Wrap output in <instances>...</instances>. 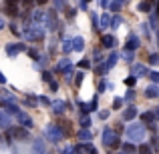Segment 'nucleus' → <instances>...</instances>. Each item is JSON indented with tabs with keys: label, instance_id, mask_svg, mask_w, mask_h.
Returning a JSON list of instances; mask_svg holds the SVG:
<instances>
[{
	"label": "nucleus",
	"instance_id": "de8ad7c7",
	"mask_svg": "<svg viewBox=\"0 0 159 154\" xmlns=\"http://www.w3.org/2000/svg\"><path fill=\"white\" fill-rule=\"evenodd\" d=\"M51 90H52V92H57V90H58V84H57V82H51Z\"/></svg>",
	"mask_w": 159,
	"mask_h": 154
},
{
	"label": "nucleus",
	"instance_id": "412c9836",
	"mask_svg": "<svg viewBox=\"0 0 159 154\" xmlns=\"http://www.w3.org/2000/svg\"><path fill=\"white\" fill-rule=\"evenodd\" d=\"M0 126H2V128L10 126V116H8L6 112H0Z\"/></svg>",
	"mask_w": 159,
	"mask_h": 154
},
{
	"label": "nucleus",
	"instance_id": "aec40b11",
	"mask_svg": "<svg viewBox=\"0 0 159 154\" xmlns=\"http://www.w3.org/2000/svg\"><path fill=\"white\" fill-rule=\"evenodd\" d=\"M2 108H6V114H8V116H10V114H18V112H20L16 104H4V102H2Z\"/></svg>",
	"mask_w": 159,
	"mask_h": 154
},
{
	"label": "nucleus",
	"instance_id": "2f4dec72",
	"mask_svg": "<svg viewBox=\"0 0 159 154\" xmlns=\"http://www.w3.org/2000/svg\"><path fill=\"white\" fill-rule=\"evenodd\" d=\"M77 64H79V68H81V70H87V68H91V60H87V58H83L81 62H77Z\"/></svg>",
	"mask_w": 159,
	"mask_h": 154
},
{
	"label": "nucleus",
	"instance_id": "09e8293b",
	"mask_svg": "<svg viewBox=\"0 0 159 154\" xmlns=\"http://www.w3.org/2000/svg\"><path fill=\"white\" fill-rule=\"evenodd\" d=\"M4 146H6V138L0 134V148H4Z\"/></svg>",
	"mask_w": 159,
	"mask_h": 154
},
{
	"label": "nucleus",
	"instance_id": "cd10ccee",
	"mask_svg": "<svg viewBox=\"0 0 159 154\" xmlns=\"http://www.w3.org/2000/svg\"><path fill=\"white\" fill-rule=\"evenodd\" d=\"M81 130H89V126H91V118H89V116H83V118H81Z\"/></svg>",
	"mask_w": 159,
	"mask_h": 154
},
{
	"label": "nucleus",
	"instance_id": "bb28decb",
	"mask_svg": "<svg viewBox=\"0 0 159 154\" xmlns=\"http://www.w3.org/2000/svg\"><path fill=\"white\" fill-rule=\"evenodd\" d=\"M73 78H75V86L79 88V86L83 84V80H85V74H83V70H81V72H77V74H75Z\"/></svg>",
	"mask_w": 159,
	"mask_h": 154
},
{
	"label": "nucleus",
	"instance_id": "49530a36",
	"mask_svg": "<svg viewBox=\"0 0 159 154\" xmlns=\"http://www.w3.org/2000/svg\"><path fill=\"white\" fill-rule=\"evenodd\" d=\"M87 154H99V152H97V148H95L93 144H91V146H89V150H87Z\"/></svg>",
	"mask_w": 159,
	"mask_h": 154
},
{
	"label": "nucleus",
	"instance_id": "a18cd8bd",
	"mask_svg": "<svg viewBox=\"0 0 159 154\" xmlns=\"http://www.w3.org/2000/svg\"><path fill=\"white\" fill-rule=\"evenodd\" d=\"M89 110L93 112V110H97V96L93 98V100H91V104H89Z\"/></svg>",
	"mask_w": 159,
	"mask_h": 154
},
{
	"label": "nucleus",
	"instance_id": "2eb2a0df",
	"mask_svg": "<svg viewBox=\"0 0 159 154\" xmlns=\"http://www.w3.org/2000/svg\"><path fill=\"white\" fill-rule=\"evenodd\" d=\"M79 138H81L83 144H89L91 140H93V134H91V130H81L79 132Z\"/></svg>",
	"mask_w": 159,
	"mask_h": 154
},
{
	"label": "nucleus",
	"instance_id": "8fccbe9b",
	"mask_svg": "<svg viewBox=\"0 0 159 154\" xmlns=\"http://www.w3.org/2000/svg\"><path fill=\"white\" fill-rule=\"evenodd\" d=\"M105 88H107V84H105V82H99V92H103Z\"/></svg>",
	"mask_w": 159,
	"mask_h": 154
},
{
	"label": "nucleus",
	"instance_id": "c03bdc74",
	"mask_svg": "<svg viewBox=\"0 0 159 154\" xmlns=\"http://www.w3.org/2000/svg\"><path fill=\"white\" fill-rule=\"evenodd\" d=\"M123 58H125L127 62H133V52H127V50H125V52H123Z\"/></svg>",
	"mask_w": 159,
	"mask_h": 154
},
{
	"label": "nucleus",
	"instance_id": "4c0bfd02",
	"mask_svg": "<svg viewBox=\"0 0 159 154\" xmlns=\"http://www.w3.org/2000/svg\"><path fill=\"white\" fill-rule=\"evenodd\" d=\"M26 104H28V106H36V104H39V98H36V96H28Z\"/></svg>",
	"mask_w": 159,
	"mask_h": 154
},
{
	"label": "nucleus",
	"instance_id": "72a5a7b5",
	"mask_svg": "<svg viewBox=\"0 0 159 154\" xmlns=\"http://www.w3.org/2000/svg\"><path fill=\"white\" fill-rule=\"evenodd\" d=\"M125 84H127L129 88H133V86L137 84V78H135V76H129V78H125Z\"/></svg>",
	"mask_w": 159,
	"mask_h": 154
},
{
	"label": "nucleus",
	"instance_id": "6e6552de",
	"mask_svg": "<svg viewBox=\"0 0 159 154\" xmlns=\"http://www.w3.org/2000/svg\"><path fill=\"white\" fill-rule=\"evenodd\" d=\"M51 108H52L54 114H62V112H65L66 108H69V104L62 102V100H54V102H51Z\"/></svg>",
	"mask_w": 159,
	"mask_h": 154
},
{
	"label": "nucleus",
	"instance_id": "a211bd4d",
	"mask_svg": "<svg viewBox=\"0 0 159 154\" xmlns=\"http://www.w3.org/2000/svg\"><path fill=\"white\" fill-rule=\"evenodd\" d=\"M69 68H70V60H69V58H62V60L57 64V70H58V72H66Z\"/></svg>",
	"mask_w": 159,
	"mask_h": 154
},
{
	"label": "nucleus",
	"instance_id": "f03ea898",
	"mask_svg": "<svg viewBox=\"0 0 159 154\" xmlns=\"http://www.w3.org/2000/svg\"><path fill=\"white\" fill-rule=\"evenodd\" d=\"M103 142H105V146H109V148H119L121 146V140H119V136H117V132L111 130V128H105V130H103Z\"/></svg>",
	"mask_w": 159,
	"mask_h": 154
},
{
	"label": "nucleus",
	"instance_id": "39448f33",
	"mask_svg": "<svg viewBox=\"0 0 159 154\" xmlns=\"http://www.w3.org/2000/svg\"><path fill=\"white\" fill-rule=\"evenodd\" d=\"M16 118H18V126L26 128V130H30V128H32V118L26 114V112H18V114H16Z\"/></svg>",
	"mask_w": 159,
	"mask_h": 154
},
{
	"label": "nucleus",
	"instance_id": "423d86ee",
	"mask_svg": "<svg viewBox=\"0 0 159 154\" xmlns=\"http://www.w3.org/2000/svg\"><path fill=\"white\" fill-rule=\"evenodd\" d=\"M18 52H26V46H24L22 42H18V44H6V54H8V56H16Z\"/></svg>",
	"mask_w": 159,
	"mask_h": 154
},
{
	"label": "nucleus",
	"instance_id": "bf43d9fd",
	"mask_svg": "<svg viewBox=\"0 0 159 154\" xmlns=\"http://www.w3.org/2000/svg\"><path fill=\"white\" fill-rule=\"evenodd\" d=\"M153 112H155V120H159V106H157V108H155Z\"/></svg>",
	"mask_w": 159,
	"mask_h": 154
},
{
	"label": "nucleus",
	"instance_id": "5fc2aeb1",
	"mask_svg": "<svg viewBox=\"0 0 159 154\" xmlns=\"http://www.w3.org/2000/svg\"><path fill=\"white\" fill-rule=\"evenodd\" d=\"M62 154H75V148H65V152Z\"/></svg>",
	"mask_w": 159,
	"mask_h": 154
},
{
	"label": "nucleus",
	"instance_id": "b1692460",
	"mask_svg": "<svg viewBox=\"0 0 159 154\" xmlns=\"http://www.w3.org/2000/svg\"><path fill=\"white\" fill-rule=\"evenodd\" d=\"M137 154H153V150H151V146H149V144H139Z\"/></svg>",
	"mask_w": 159,
	"mask_h": 154
},
{
	"label": "nucleus",
	"instance_id": "a19ab883",
	"mask_svg": "<svg viewBox=\"0 0 159 154\" xmlns=\"http://www.w3.org/2000/svg\"><path fill=\"white\" fill-rule=\"evenodd\" d=\"M149 78H151L153 84H157V82H159V72H149Z\"/></svg>",
	"mask_w": 159,
	"mask_h": 154
},
{
	"label": "nucleus",
	"instance_id": "f3484780",
	"mask_svg": "<svg viewBox=\"0 0 159 154\" xmlns=\"http://www.w3.org/2000/svg\"><path fill=\"white\" fill-rule=\"evenodd\" d=\"M4 8H6V12L10 16H16V14H18V4H14V2H6V4H4Z\"/></svg>",
	"mask_w": 159,
	"mask_h": 154
},
{
	"label": "nucleus",
	"instance_id": "7ed1b4c3",
	"mask_svg": "<svg viewBox=\"0 0 159 154\" xmlns=\"http://www.w3.org/2000/svg\"><path fill=\"white\" fill-rule=\"evenodd\" d=\"M44 134H47L48 138H51V142H61V140L65 138V136H62V132L58 130L57 124H48V126L44 128Z\"/></svg>",
	"mask_w": 159,
	"mask_h": 154
},
{
	"label": "nucleus",
	"instance_id": "dca6fc26",
	"mask_svg": "<svg viewBox=\"0 0 159 154\" xmlns=\"http://www.w3.org/2000/svg\"><path fill=\"white\" fill-rule=\"evenodd\" d=\"M99 26H101V30H107V28L111 26V16H109V14H101V20H99Z\"/></svg>",
	"mask_w": 159,
	"mask_h": 154
},
{
	"label": "nucleus",
	"instance_id": "58836bf2",
	"mask_svg": "<svg viewBox=\"0 0 159 154\" xmlns=\"http://www.w3.org/2000/svg\"><path fill=\"white\" fill-rule=\"evenodd\" d=\"M121 106H123V98H115V100H113V108H115V110H119Z\"/></svg>",
	"mask_w": 159,
	"mask_h": 154
},
{
	"label": "nucleus",
	"instance_id": "680f3d73",
	"mask_svg": "<svg viewBox=\"0 0 159 154\" xmlns=\"http://www.w3.org/2000/svg\"><path fill=\"white\" fill-rule=\"evenodd\" d=\"M121 154H123V152H121Z\"/></svg>",
	"mask_w": 159,
	"mask_h": 154
},
{
	"label": "nucleus",
	"instance_id": "9b49d317",
	"mask_svg": "<svg viewBox=\"0 0 159 154\" xmlns=\"http://www.w3.org/2000/svg\"><path fill=\"white\" fill-rule=\"evenodd\" d=\"M133 76H149V70L143 64H133Z\"/></svg>",
	"mask_w": 159,
	"mask_h": 154
},
{
	"label": "nucleus",
	"instance_id": "ddd939ff",
	"mask_svg": "<svg viewBox=\"0 0 159 154\" xmlns=\"http://www.w3.org/2000/svg\"><path fill=\"white\" fill-rule=\"evenodd\" d=\"M145 96H147V98H157L159 96V86L157 84L147 86V88H145Z\"/></svg>",
	"mask_w": 159,
	"mask_h": 154
},
{
	"label": "nucleus",
	"instance_id": "20e7f679",
	"mask_svg": "<svg viewBox=\"0 0 159 154\" xmlns=\"http://www.w3.org/2000/svg\"><path fill=\"white\" fill-rule=\"evenodd\" d=\"M139 44H141L139 42V36L131 32V34L127 36V42H125V50H127V52H133V50H137V48H139Z\"/></svg>",
	"mask_w": 159,
	"mask_h": 154
},
{
	"label": "nucleus",
	"instance_id": "3c124183",
	"mask_svg": "<svg viewBox=\"0 0 159 154\" xmlns=\"http://www.w3.org/2000/svg\"><path fill=\"white\" fill-rule=\"evenodd\" d=\"M87 6H89L87 2H79V8H81V10H87Z\"/></svg>",
	"mask_w": 159,
	"mask_h": 154
},
{
	"label": "nucleus",
	"instance_id": "a878e982",
	"mask_svg": "<svg viewBox=\"0 0 159 154\" xmlns=\"http://www.w3.org/2000/svg\"><path fill=\"white\" fill-rule=\"evenodd\" d=\"M135 152H137V148L133 146L131 142H125L123 144V154H135Z\"/></svg>",
	"mask_w": 159,
	"mask_h": 154
},
{
	"label": "nucleus",
	"instance_id": "4468645a",
	"mask_svg": "<svg viewBox=\"0 0 159 154\" xmlns=\"http://www.w3.org/2000/svg\"><path fill=\"white\" fill-rule=\"evenodd\" d=\"M117 60H119V54H117V52H111V56H109V58H107V62H105V68H107V72H109V70H111L113 66L117 64Z\"/></svg>",
	"mask_w": 159,
	"mask_h": 154
},
{
	"label": "nucleus",
	"instance_id": "ea45409f",
	"mask_svg": "<svg viewBox=\"0 0 159 154\" xmlns=\"http://www.w3.org/2000/svg\"><path fill=\"white\" fill-rule=\"evenodd\" d=\"M43 80H44V82H48V84H51V82H52V74H51V72H47V70H44V72H43Z\"/></svg>",
	"mask_w": 159,
	"mask_h": 154
},
{
	"label": "nucleus",
	"instance_id": "0eeeda50",
	"mask_svg": "<svg viewBox=\"0 0 159 154\" xmlns=\"http://www.w3.org/2000/svg\"><path fill=\"white\" fill-rule=\"evenodd\" d=\"M101 44L105 48H115L117 46V38H115V36H111V34H103L101 36Z\"/></svg>",
	"mask_w": 159,
	"mask_h": 154
},
{
	"label": "nucleus",
	"instance_id": "c85d7f7f",
	"mask_svg": "<svg viewBox=\"0 0 159 154\" xmlns=\"http://www.w3.org/2000/svg\"><path fill=\"white\" fill-rule=\"evenodd\" d=\"M109 8H111L113 12H121V8H123V2H109Z\"/></svg>",
	"mask_w": 159,
	"mask_h": 154
},
{
	"label": "nucleus",
	"instance_id": "5701e85b",
	"mask_svg": "<svg viewBox=\"0 0 159 154\" xmlns=\"http://www.w3.org/2000/svg\"><path fill=\"white\" fill-rule=\"evenodd\" d=\"M32 154H44V142L43 140H36L34 142V150H32Z\"/></svg>",
	"mask_w": 159,
	"mask_h": 154
},
{
	"label": "nucleus",
	"instance_id": "e433bc0d",
	"mask_svg": "<svg viewBox=\"0 0 159 154\" xmlns=\"http://www.w3.org/2000/svg\"><path fill=\"white\" fill-rule=\"evenodd\" d=\"M149 64H159V54H149Z\"/></svg>",
	"mask_w": 159,
	"mask_h": 154
},
{
	"label": "nucleus",
	"instance_id": "393cba45",
	"mask_svg": "<svg viewBox=\"0 0 159 154\" xmlns=\"http://www.w3.org/2000/svg\"><path fill=\"white\" fill-rule=\"evenodd\" d=\"M62 52H65L66 56L73 52V40H65V42H62Z\"/></svg>",
	"mask_w": 159,
	"mask_h": 154
},
{
	"label": "nucleus",
	"instance_id": "6ab92c4d",
	"mask_svg": "<svg viewBox=\"0 0 159 154\" xmlns=\"http://www.w3.org/2000/svg\"><path fill=\"white\" fill-rule=\"evenodd\" d=\"M12 132H14V136H16V138H20V140L28 138V130H26V128H22V126L14 128V130H12Z\"/></svg>",
	"mask_w": 159,
	"mask_h": 154
},
{
	"label": "nucleus",
	"instance_id": "603ef678",
	"mask_svg": "<svg viewBox=\"0 0 159 154\" xmlns=\"http://www.w3.org/2000/svg\"><path fill=\"white\" fill-rule=\"evenodd\" d=\"M145 128H149L151 132H157V126H155V124H149V126H145Z\"/></svg>",
	"mask_w": 159,
	"mask_h": 154
},
{
	"label": "nucleus",
	"instance_id": "7c9ffc66",
	"mask_svg": "<svg viewBox=\"0 0 159 154\" xmlns=\"http://www.w3.org/2000/svg\"><path fill=\"white\" fill-rule=\"evenodd\" d=\"M133 98H135V90L129 88V90H127V94H125V98H123V102H131Z\"/></svg>",
	"mask_w": 159,
	"mask_h": 154
},
{
	"label": "nucleus",
	"instance_id": "13d9d810",
	"mask_svg": "<svg viewBox=\"0 0 159 154\" xmlns=\"http://www.w3.org/2000/svg\"><path fill=\"white\" fill-rule=\"evenodd\" d=\"M155 8H157V14H155V18H157V22H159V2L155 4Z\"/></svg>",
	"mask_w": 159,
	"mask_h": 154
},
{
	"label": "nucleus",
	"instance_id": "6e6d98bb",
	"mask_svg": "<svg viewBox=\"0 0 159 154\" xmlns=\"http://www.w3.org/2000/svg\"><path fill=\"white\" fill-rule=\"evenodd\" d=\"M99 4H101L103 8H109V2H107V0H101V2H99Z\"/></svg>",
	"mask_w": 159,
	"mask_h": 154
},
{
	"label": "nucleus",
	"instance_id": "79ce46f5",
	"mask_svg": "<svg viewBox=\"0 0 159 154\" xmlns=\"http://www.w3.org/2000/svg\"><path fill=\"white\" fill-rule=\"evenodd\" d=\"M39 102L43 104V106H51V100H48L47 96H40V98H39Z\"/></svg>",
	"mask_w": 159,
	"mask_h": 154
},
{
	"label": "nucleus",
	"instance_id": "052dcab7",
	"mask_svg": "<svg viewBox=\"0 0 159 154\" xmlns=\"http://www.w3.org/2000/svg\"><path fill=\"white\" fill-rule=\"evenodd\" d=\"M0 106H2V102H0Z\"/></svg>",
	"mask_w": 159,
	"mask_h": 154
},
{
	"label": "nucleus",
	"instance_id": "f257e3e1",
	"mask_svg": "<svg viewBox=\"0 0 159 154\" xmlns=\"http://www.w3.org/2000/svg\"><path fill=\"white\" fill-rule=\"evenodd\" d=\"M125 132H127V138L131 140V142H141V140L145 138V134H147V128H145L143 124H131Z\"/></svg>",
	"mask_w": 159,
	"mask_h": 154
},
{
	"label": "nucleus",
	"instance_id": "c9c22d12",
	"mask_svg": "<svg viewBox=\"0 0 159 154\" xmlns=\"http://www.w3.org/2000/svg\"><path fill=\"white\" fill-rule=\"evenodd\" d=\"M26 54L32 58V60H39V52H36L34 48H26Z\"/></svg>",
	"mask_w": 159,
	"mask_h": 154
},
{
	"label": "nucleus",
	"instance_id": "f704fd0d",
	"mask_svg": "<svg viewBox=\"0 0 159 154\" xmlns=\"http://www.w3.org/2000/svg\"><path fill=\"white\" fill-rule=\"evenodd\" d=\"M79 108H81V114H85V116L91 112L89 110V104H85V102H79Z\"/></svg>",
	"mask_w": 159,
	"mask_h": 154
},
{
	"label": "nucleus",
	"instance_id": "473e14b6",
	"mask_svg": "<svg viewBox=\"0 0 159 154\" xmlns=\"http://www.w3.org/2000/svg\"><path fill=\"white\" fill-rule=\"evenodd\" d=\"M119 24H121V16L115 14V16L111 18V28H119Z\"/></svg>",
	"mask_w": 159,
	"mask_h": 154
},
{
	"label": "nucleus",
	"instance_id": "4d7b16f0",
	"mask_svg": "<svg viewBox=\"0 0 159 154\" xmlns=\"http://www.w3.org/2000/svg\"><path fill=\"white\" fill-rule=\"evenodd\" d=\"M4 26H6V22H4V18H2V16H0V30H2Z\"/></svg>",
	"mask_w": 159,
	"mask_h": 154
},
{
	"label": "nucleus",
	"instance_id": "37998d69",
	"mask_svg": "<svg viewBox=\"0 0 159 154\" xmlns=\"http://www.w3.org/2000/svg\"><path fill=\"white\" fill-rule=\"evenodd\" d=\"M109 114H111L109 110H101V112H99V118H101V120H107V118H109Z\"/></svg>",
	"mask_w": 159,
	"mask_h": 154
},
{
	"label": "nucleus",
	"instance_id": "c756f323",
	"mask_svg": "<svg viewBox=\"0 0 159 154\" xmlns=\"http://www.w3.org/2000/svg\"><path fill=\"white\" fill-rule=\"evenodd\" d=\"M149 146H151V150L159 152V136H153V138H151V144H149Z\"/></svg>",
	"mask_w": 159,
	"mask_h": 154
},
{
	"label": "nucleus",
	"instance_id": "f8f14e48",
	"mask_svg": "<svg viewBox=\"0 0 159 154\" xmlns=\"http://www.w3.org/2000/svg\"><path fill=\"white\" fill-rule=\"evenodd\" d=\"M73 50L75 52H83V50H85V38H83V36L73 38Z\"/></svg>",
	"mask_w": 159,
	"mask_h": 154
},
{
	"label": "nucleus",
	"instance_id": "9d476101",
	"mask_svg": "<svg viewBox=\"0 0 159 154\" xmlns=\"http://www.w3.org/2000/svg\"><path fill=\"white\" fill-rule=\"evenodd\" d=\"M137 114H139V112H137V108L135 106H127L125 108V112H123V120H135L137 118Z\"/></svg>",
	"mask_w": 159,
	"mask_h": 154
},
{
	"label": "nucleus",
	"instance_id": "864d4df0",
	"mask_svg": "<svg viewBox=\"0 0 159 154\" xmlns=\"http://www.w3.org/2000/svg\"><path fill=\"white\" fill-rule=\"evenodd\" d=\"M0 84H6V76H4L2 72H0Z\"/></svg>",
	"mask_w": 159,
	"mask_h": 154
},
{
	"label": "nucleus",
	"instance_id": "1a4fd4ad",
	"mask_svg": "<svg viewBox=\"0 0 159 154\" xmlns=\"http://www.w3.org/2000/svg\"><path fill=\"white\" fill-rule=\"evenodd\" d=\"M141 124H143V126H145V124H147V126H149V124H155V112H153V110L143 112V114H141Z\"/></svg>",
	"mask_w": 159,
	"mask_h": 154
},
{
	"label": "nucleus",
	"instance_id": "4be33fe9",
	"mask_svg": "<svg viewBox=\"0 0 159 154\" xmlns=\"http://www.w3.org/2000/svg\"><path fill=\"white\" fill-rule=\"evenodd\" d=\"M137 8H139V12H147V14H149V12L153 10V4L151 2H139Z\"/></svg>",
	"mask_w": 159,
	"mask_h": 154
}]
</instances>
